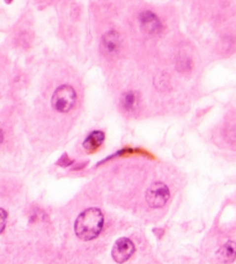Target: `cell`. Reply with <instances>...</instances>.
<instances>
[{
	"instance_id": "obj_3",
	"label": "cell",
	"mask_w": 236,
	"mask_h": 264,
	"mask_svg": "<svg viewBox=\"0 0 236 264\" xmlns=\"http://www.w3.org/2000/svg\"><path fill=\"white\" fill-rule=\"evenodd\" d=\"M170 191L168 187L162 182H156L149 187L146 192V202L152 209H160L167 204Z\"/></svg>"
},
{
	"instance_id": "obj_8",
	"label": "cell",
	"mask_w": 236,
	"mask_h": 264,
	"mask_svg": "<svg viewBox=\"0 0 236 264\" xmlns=\"http://www.w3.org/2000/svg\"><path fill=\"white\" fill-rule=\"evenodd\" d=\"M103 140H104V135H103V132L94 131L88 136L87 139L85 140L84 146H85V149L88 150V151H91V152L95 151L96 149H99L100 146H101Z\"/></svg>"
},
{
	"instance_id": "obj_9",
	"label": "cell",
	"mask_w": 236,
	"mask_h": 264,
	"mask_svg": "<svg viewBox=\"0 0 236 264\" xmlns=\"http://www.w3.org/2000/svg\"><path fill=\"white\" fill-rule=\"evenodd\" d=\"M122 108L126 112H132L138 106V95L135 92H126L121 99Z\"/></svg>"
},
{
	"instance_id": "obj_4",
	"label": "cell",
	"mask_w": 236,
	"mask_h": 264,
	"mask_svg": "<svg viewBox=\"0 0 236 264\" xmlns=\"http://www.w3.org/2000/svg\"><path fill=\"white\" fill-rule=\"evenodd\" d=\"M135 250V247L131 240L128 238H121L116 241L114 248H112V259L117 263H124L134 255Z\"/></svg>"
},
{
	"instance_id": "obj_2",
	"label": "cell",
	"mask_w": 236,
	"mask_h": 264,
	"mask_svg": "<svg viewBox=\"0 0 236 264\" xmlns=\"http://www.w3.org/2000/svg\"><path fill=\"white\" fill-rule=\"evenodd\" d=\"M76 102V93L74 88L68 85L58 87L52 95V107L58 113H68Z\"/></svg>"
},
{
	"instance_id": "obj_1",
	"label": "cell",
	"mask_w": 236,
	"mask_h": 264,
	"mask_svg": "<svg viewBox=\"0 0 236 264\" xmlns=\"http://www.w3.org/2000/svg\"><path fill=\"white\" fill-rule=\"evenodd\" d=\"M104 225V217L100 209L91 208L79 215L74 224L76 236L84 241L98 238Z\"/></svg>"
},
{
	"instance_id": "obj_5",
	"label": "cell",
	"mask_w": 236,
	"mask_h": 264,
	"mask_svg": "<svg viewBox=\"0 0 236 264\" xmlns=\"http://www.w3.org/2000/svg\"><path fill=\"white\" fill-rule=\"evenodd\" d=\"M102 51L107 57H115L121 50V38L116 32H109L103 35L101 42Z\"/></svg>"
},
{
	"instance_id": "obj_10",
	"label": "cell",
	"mask_w": 236,
	"mask_h": 264,
	"mask_svg": "<svg viewBox=\"0 0 236 264\" xmlns=\"http://www.w3.org/2000/svg\"><path fill=\"white\" fill-rule=\"evenodd\" d=\"M6 223H7V212L4 209L0 208V234L5 230Z\"/></svg>"
},
{
	"instance_id": "obj_6",
	"label": "cell",
	"mask_w": 236,
	"mask_h": 264,
	"mask_svg": "<svg viewBox=\"0 0 236 264\" xmlns=\"http://www.w3.org/2000/svg\"><path fill=\"white\" fill-rule=\"evenodd\" d=\"M139 22H140L142 31L149 35L158 34L162 29L160 20L152 12H142L139 16Z\"/></svg>"
},
{
	"instance_id": "obj_11",
	"label": "cell",
	"mask_w": 236,
	"mask_h": 264,
	"mask_svg": "<svg viewBox=\"0 0 236 264\" xmlns=\"http://www.w3.org/2000/svg\"><path fill=\"white\" fill-rule=\"evenodd\" d=\"M2 142H4V132H2L1 130H0V146H1Z\"/></svg>"
},
{
	"instance_id": "obj_7",
	"label": "cell",
	"mask_w": 236,
	"mask_h": 264,
	"mask_svg": "<svg viewBox=\"0 0 236 264\" xmlns=\"http://www.w3.org/2000/svg\"><path fill=\"white\" fill-rule=\"evenodd\" d=\"M217 259L225 264L234 262L236 260V243L233 241L226 242L217 252Z\"/></svg>"
}]
</instances>
